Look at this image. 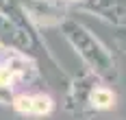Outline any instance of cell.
I'll list each match as a JSON object with an SVG mask.
<instances>
[{"instance_id": "cell-1", "label": "cell", "mask_w": 126, "mask_h": 120, "mask_svg": "<svg viewBox=\"0 0 126 120\" xmlns=\"http://www.w3.org/2000/svg\"><path fill=\"white\" fill-rule=\"evenodd\" d=\"M59 31H61L63 37L70 41V46L74 48V53L80 57V61L85 63L87 72H91L94 77L104 81L107 85H111V83L117 81L120 68H117V61H115L113 53L83 22H78L76 18L70 15L67 20L61 22Z\"/></svg>"}, {"instance_id": "cell-5", "label": "cell", "mask_w": 126, "mask_h": 120, "mask_svg": "<svg viewBox=\"0 0 126 120\" xmlns=\"http://www.w3.org/2000/svg\"><path fill=\"white\" fill-rule=\"evenodd\" d=\"M22 11L26 13L33 26L41 28H59L63 20L70 18V7L61 0H17Z\"/></svg>"}, {"instance_id": "cell-6", "label": "cell", "mask_w": 126, "mask_h": 120, "mask_svg": "<svg viewBox=\"0 0 126 120\" xmlns=\"http://www.w3.org/2000/svg\"><path fill=\"white\" fill-rule=\"evenodd\" d=\"M11 109L20 116H33V118H44L54 111V98L48 92L33 90V92H22L11 100Z\"/></svg>"}, {"instance_id": "cell-3", "label": "cell", "mask_w": 126, "mask_h": 120, "mask_svg": "<svg viewBox=\"0 0 126 120\" xmlns=\"http://www.w3.org/2000/svg\"><path fill=\"white\" fill-rule=\"evenodd\" d=\"M44 81L39 63L28 55L0 46V105H11L22 92H33Z\"/></svg>"}, {"instance_id": "cell-4", "label": "cell", "mask_w": 126, "mask_h": 120, "mask_svg": "<svg viewBox=\"0 0 126 120\" xmlns=\"http://www.w3.org/2000/svg\"><path fill=\"white\" fill-rule=\"evenodd\" d=\"M98 83H100V79L94 77L87 70H83L80 74H76L74 79L70 81L67 92H65V105H63L65 111L70 116L78 118V120L91 118L94 116V111H91V94H94Z\"/></svg>"}, {"instance_id": "cell-7", "label": "cell", "mask_w": 126, "mask_h": 120, "mask_svg": "<svg viewBox=\"0 0 126 120\" xmlns=\"http://www.w3.org/2000/svg\"><path fill=\"white\" fill-rule=\"evenodd\" d=\"M76 9L98 15L115 26H122L126 22V0H83Z\"/></svg>"}, {"instance_id": "cell-2", "label": "cell", "mask_w": 126, "mask_h": 120, "mask_svg": "<svg viewBox=\"0 0 126 120\" xmlns=\"http://www.w3.org/2000/svg\"><path fill=\"white\" fill-rule=\"evenodd\" d=\"M0 46L24 53L35 61L44 57L46 61L52 63V68L61 70L57 59L50 55V50H46L37 28L28 22L17 0H0Z\"/></svg>"}, {"instance_id": "cell-8", "label": "cell", "mask_w": 126, "mask_h": 120, "mask_svg": "<svg viewBox=\"0 0 126 120\" xmlns=\"http://www.w3.org/2000/svg\"><path fill=\"white\" fill-rule=\"evenodd\" d=\"M63 4H67V7H70V4H74V7H78V4H80V2H83V0H61Z\"/></svg>"}]
</instances>
